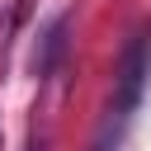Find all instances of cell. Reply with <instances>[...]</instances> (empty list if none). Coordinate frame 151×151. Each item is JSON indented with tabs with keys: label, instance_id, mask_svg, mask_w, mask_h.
I'll list each match as a JSON object with an SVG mask.
<instances>
[{
	"label": "cell",
	"instance_id": "obj_1",
	"mask_svg": "<svg viewBox=\"0 0 151 151\" xmlns=\"http://www.w3.org/2000/svg\"><path fill=\"white\" fill-rule=\"evenodd\" d=\"M146 71H151V38L146 33H132V42L123 47V61H118V94H113V113L118 118H127L142 104Z\"/></svg>",
	"mask_w": 151,
	"mask_h": 151
},
{
	"label": "cell",
	"instance_id": "obj_2",
	"mask_svg": "<svg viewBox=\"0 0 151 151\" xmlns=\"http://www.w3.org/2000/svg\"><path fill=\"white\" fill-rule=\"evenodd\" d=\"M66 47H71V14H57V19L47 24V33L38 38V52H33V76H38V80L57 76V66H61Z\"/></svg>",
	"mask_w": 151,
	"mask_h": 151
},
{
	"label": "cell",
	"instance_id": "obj_3",
	"mask_svg": "<svg viewBox=\"0 0 151 151\" xmlns=\"http://www.w3.org/2000/svg\"><path fill=\"white\" fill-rule=\"evenodd\" d=\"M24 151H47V142H42V137H28V142H24Z\"/></svg>",
	"mask_w": 151,
	"mask_h": 151
}]
</instances>
